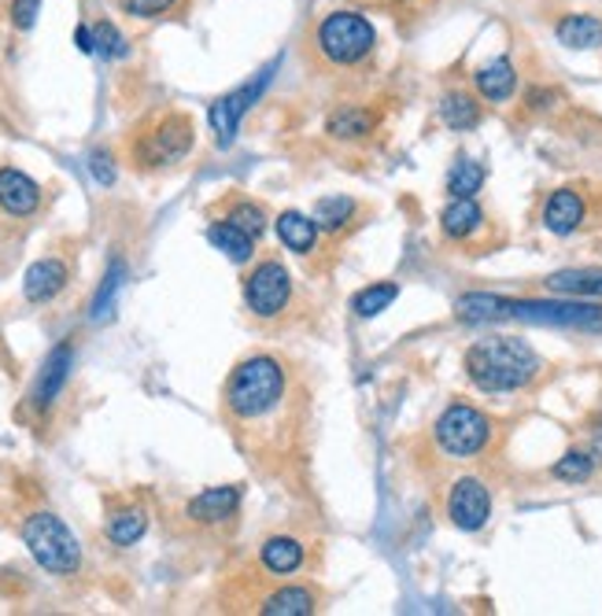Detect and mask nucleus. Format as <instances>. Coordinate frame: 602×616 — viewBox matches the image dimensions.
Wrapping results in <instances>:
<instances>
[{
    "mask_svg": "<svg viewBox=\"0 0 602 616\" xmlns=\"http://www.w3.org/2000/svg\"><path fill=\"white\" fill-rule=\"evenodd\" d=\"M174 4H178V0H118V8L134 19H159V15H167Z\"/></svg>",
    "mask_w": 602,
    "mask_h": 616,
    "instance_id": "72a5a7b5",
    "label": "nucleus"
},
{
    "mask_svg": "<svg viewBox=\"0 0 602 616\" xmlns=\"http://www.w3.org/2000/svg\"><path fill=\"white\" fill-rule=\"evenodd\" d=\"M273 226H278V240L292 251V255H311L322 233V229L314 226V218L300 215V211H281Z\"/></svg>",
    "mask_w": 602,
    "mask_h": 616,
    "instance_id": "4be33fe9",
    "label": "nucleus"
},
{
    "mask_svg": "<svg viewBox=\"0 0 602 616\" xmlns=\"http://www.w3.org/2000/svg\"><path fill=\"white\" fill-rule=\"evenodd\" d=\"M23 543L52 576H74L82 568V543L56 513H30L23 521Z\"/></svg>",
    "mask_w": 602,
    "mask_h": 616,
    "instance_id": "20e7f679",
    "label": "nucleus"
},
{
    "mask_svg": "<svg viewBox=\"0 0 602 616\" xmlns=\"http://www.w3.org/2000/svg\"><path fill=\"white\" fill-rule=\"evenodd\" d=\"M314 45L333 67H355L377 45V30L363 12H330L314 30Z\"/></svg>",
    "mask_w": 602,
    "mask_h": 616,
    "instance_id": "39448f33",
    "label": "nucleus"
},
{
    "mask_svg": "<svg viewBox=\"0 0 602 616\" xmlns=\"http://www.w3.org/2000/svg\"><path fill=\"white\" fill-rule=\"evenodd\" d=\"M229 222H233V226H240V229H245V233L248 237H262V233H267V215H262V207L259 203H251V200H240V203H233V207H229Z\"/></svg>",
    "mask_w": 602,
    "mask_h": 616,
    "instance_id": "7c9ffc66",
    "label": "nucleus"
},
{
    "mask_svg": "<svg viewBox=\"0 0 602 616\" xmlns=\"http://www.w3.org/2000/svg\"><path fill=\"white\" fill-rule=\"evenodd\" d=\"M145 532H148V513L141 505H123V510L107 516V539L115 546H134Z\"/></svg>",
    "mask_w": 602,
    "mask_h": 616,
    "instance_id": "cd10ccee",
    "label": "nucleus"
},
{
    "mask_svg": "<svg viewBox=\"0 0 602 616\" xmlns=\"http://www.w3.org/2000/svg\"><path fill=\"white\" fill-rule=\"evenodd\" d=\"M289 303H292V273L284 270L278 259L259 262V267L245 278V306L256 317H262V322L284 314Z\"/></svg>",
    "mask_w": 602,
    "mask_h": 616,
    "instance_id": "6e6552de",
    "label": "nucleus"
},
{
    "mask_svg": "<svg viewBox=\"0 0 602 616\" xmlns=\"http://www.w3.org/2000/svg\"><path fill=\"white\" fill-rule=\"evenodd\" d=\"M303 557H308V550H303V543L295 535H270L267 543L259 546L262 568L273 572V576H292V572H300Z\"/></svg>",
    "mask_w": 602,
    "mask_h": 616,
    "instance_id": "412c9836",
    "label": "nucleus"
},
{
    "mask_svg": "<svg viewBox=\"0 0 602 616\" xmlns=\"http://www.w3.org/2000/svg\"><path fill=\"white\" fill-rule=\"evenodd\" d=\"M90 170H93V178L101 181V185H112V181H115V167H112V156H104V152H93V159H90Z\"/></svg>",
    "mask_w": 602,
    "mask_h": 616,
    "instance_id": "c9c22d12",
    "label": "nucleus"
},
{
    "mask_svg": "<svg viewBox=\"0 0 602 616\" xmlns=\"http://www.w3.org/2000/svg\"><path fill=\"white\" fill-rule=\"evenodd\" d=\"M118 284H123V262H112V270H107L101 292H96V300H93V317H96V322H101L104 314H112V303H115Z\"/></svg>",
    "mask_w": 602,
    "mask_h": 616,
    "instance_id": "473e14b6",
    "label": "nucleus"
},
{
    "mask_svg": "<svg viewBox=\"0 0 602 616\" xmlns=\"http://www.w3.org/2000/svg\"><path fill=\"white\" fill-rule=\"evenodd\" d=\"M440 229L455 244H469L485 229V211H480L474 196H452V203L440 211Z\"/></svg>",
    "mask_w": 602,
    "mask_h": 616,
    "instance_id": "2eb2a0df",
    "label": "nucleus"
},
{
    "mask_svg": "<svg viewBox=\"0 0 602 616\" xmlns=\"http://www.w3.org/2000/svg\"><path fill=\"white\" fill-rule=\"evenodd\" d=\"M447 516L458 532H480L491 516V491L485 480L458 477L447 491Z\"/></svg>",
    "mask_w": 602,
    "mask_h": 616,
    "instance_id": "9d476101",
    "label": "nucleus"
},
{
    "mask_svg": "<svg viewBox=\"0 0 602 616\" xmlns=\"http://www.w3.org/2000/svg\"><path fill=\"white\" fill-rule=\"evenodd\" d=\"M355 215H359V203L352 196H322V200H314V211H311L314 226L325 229V233H341Z\"/></svg>",
    "mask_w": 602,
    "mask_h": 616,
    "instance_id": "bb28decb",
    "label": "nucleus"
},
{
    "mask_svg": "<svg viewBox=\"0 0 602 616\" xmlns=\"http://www.w3.org/2000/svg\"><path fill=\"white\" fill-rule=\"evenodd\" d=\"M455 314L463 322H532V325H573V328H599L602 325V306L580 303V300H502V295L488 292H469L455 303Z\"/></svg>",
    "mask_w": 602,
    "mask_h": 616,
    "instance_id": "f257e3e1",
    "label": "nucleus"
},
{
    "mask_svg": "<svg viewBox=\"0 0 602 616\" xmlns=\"http://www.w3.org/2000/svg\"><path fill=\"white\" fill-rule=\"evenodd\" d=\"M584 218H588V200L577 189H554L543 200V211H540L543 229L547 233H554V237L577 233V229L584 226Z\"/></svg>",
    "mask_w": 602,
    "mask_h": 616,
    "instance_id": "9b49d317",
    "label": "nucleus"
},
{
    "mask_svg": "<svg viewBox=\"0 0 602 616\" xmlns=\"http://www.w3.org/2000/svg\"><path fill=\"white\" fill-rule=\"evenodd\" d=\"M558 45L573 49V52H591L602 49V19L591 12H569L554 23Z\"/></svg>",
    "mask_w": 602,
    "mask_h": 616,
    "instance_id": "a211bd4d",
    "label": "nucleus"
},
{
    "mask_svg": "<svg viewBox=\"0 0 602 616\" xmlns=\"http://www.w3.org/2000/svg\"><path fill=\"white\" fill-rule=\"evenodd\" d=\"M433 436H436V447H440L447 458L469 461L488 450L491 436H496V425H491V417L485 410H477V406L452 403L440 417H436Z\"/></svg>",
    "mask_w": 602,
    "mask_h": 616,
    "instance_id": "423d86ee",
    "label": "nucleus"
},
{
    "mask_svg": "<svg viewBox=\"0 0 602 616\" xmlns=\"http://www.w3.org/2000/svg\"><path fill=\"white\" fill-rule=\"evenodd\" d=\"M240 510V488H233V483H226V488H207L200 491L196 499H189V505H185V516H189L193 524H226L229 516H237Z\"/></svg>",
    "mask_w": 602,
    "mask_h": 616,
    "instance_id": "f8f14e48",
    "label": "nucleus"
},
{
    "mask_svg": "<svg viewBox=\"0 0 602 616\" xmlns=\"http://www.w3.org/2000/svg\"><path fill=\"white\" fill-rule=\"evenodd\" d=\"M0 207L12 218H30L41 207V189L15 167H0Z\"/></svg>",
    "mask_w": 602,
    "mask_h": 616,
    "instance_id": "ddd939ff",
    "label": "nucleus"
},
{
    "mask_svg": "<svg viewBox=\"0 0 602 616\" xmlns=\"http://www.w3.org/2000/svg\"><path fill=\"white\" fill-rule=\"evenodd\" d=\"M71 366H74V351H71V344H60V347L49 351L45 366H41V377H38V384H34V395H30L38 410H49V406L60 399L63 384H68V377H71Z\"/></svg>",
    "mask_w": 602,
    "mask_h": 616,
    "instance_id": "4468645a",
    "label": "nucleus"
},
{
    "mask_svg": "<svg viewBox=\"0 0 602 616\" xmlns=\"http://www.w3.org/2000/svg\"><path fill=\"white\" fill-rule=\"evenodd\" d=\"M273 67L278 63H270V67H262L259 71V79H251L248 85H240V90L233 93H226V96H218V101L211 104V112H207V123H211L215 129V145L218 148H229L237 140V129H240V118L248 115V107L259 101L262 90L270 85L273 79Z\"/></svg>",
    "mask_w": 602,
    "mask_h": 616,
    "instance_id": "1a4fd4ad",
    "label": "nucleus"
},
{
    "mask_svg": "<svg viewBox=\"0 0 602 616\" xmlns=\"http://www.w3.org/2000/svg\"><path fill=\"white\" fill-rule=\"evenodd\" d=\"M41 15V0H12V27L30 30Z\"/></svg>",
    "mask_w": 602,
    "mask_h": 616,
    "instance_id": "f704fd0d",
    "label": "nucleus"
},
{
    "mask_svg": "<svg viewBox=\"0 0 602 616\" xmlns=\"http://www.w3.org/2000/svg\"><path fill=\"white\" fill-rule=\"evenodd\" d=\"M289 395V373L273 355H251L229 373L222 406L237 425H256L270 417Z\"/></svg>",
    "mask_w": 602,
    "mask_h": 616,
    "instance_id": "7ed1b4c3",
    "label": "nucleus"
},
{
    "mask_svg": "<svg viewBox=\"0 0 602 616\" xmlns=\"http://www.w3.org/2000/svg\"><path fill=\"white\" fill-rule=\"evenodd\" d=\"M374 129H377V115L359 104H341L330 118H325V134L333 140H347V145H352V140L374 137Z\"/></svg>",
    "mask_w": 602,
    "mask_h": 616,
    "instance_id": "aec40b11",
    "label": "nucleus"
},
{
    "mask_svg": "<svg viewBox=\"0 0 602 616\" xmlns=\"http://www.w3.org/2000/svg\"><path fill=\"white\" fill-rule=\"evenodd\" d=\"M68 267H63L60 259H41L34 262V267L27 270V278H23V295L30 303H49V300H56V295L68 289Z\"/></svg>",
    "mask_w": 602,
    "mask_h": 616,
    "instance_id": "6ab92c4d",
    "label": "nucleus"
},
{
    "mask_svg": "<svg viewBox=\"0 0 602 616\" xmlns=\"http://www.w3.org/2000/svg\"><path fill=\"white\" fill-rule=\"evenodd\" d=\"M314 609H319V594L311 587H281L259 605L262 616H311Z\"/></svg>",
    "mask_w": 602,
    "mask_h": 616,
    "instance_id": "5701e85b",
    "label": "nucleus"
},
{
    "mask_svg": "<svg viewBox=\"0 0 602 616\" xmlns=\"http://www.w3.org/2000/svg\"><path fill=\"white\" fill-rule=\"evenodd\" d=\"M466 377L485 395L521 391L543 373V358L518 336H488L477 340L463 358Z\"/></svg>",
    "mask_w": 602,
    "mask_h": 616,
    "instance_id": "f03ea898",
    "label": "nucleus"
},
{
    "mask_svg": "<svg viewBox=\"0 0 602 616\" xmlns=\"http://www.w3.org/2000/svg\"><path fill=\"white\" fill-rule=\"evenodd\" d=\"M543 289L551 295H565V300H602V270L599 267L558 270L551 278H543Z\"/></svg>",
    "mask_w": 602,
    "mask_h": 616,
    "instance_id": "f3484780",
    "label": "nucleus"
},
{
    "mask_svg": "<svg viewBox=\"0 0 602 616\" xmlns=\"http://www.w3.org/2000/svg\"><path fill=\"white\" fill-rule=\"evenodd\" d=\"M480 185H485V167L477 159H455V167L447 170V192L452 196H477Z\"/></svg>",
    "mask_w": 602,
    "mask_h": 616,
    "instance_id": "c85d7f7f",
    "label": "nucleus"
},
{
    "mask_svg": "<svg viewBox=\"0 0 602 616\" xmlns=\"http://www.w3.org/2000/svg\"><path fill=\"white\" fill-rule=\"evenodd\" d=\"M193 145H196L193 118L181 115V112H167L137 137L134 156H137L141 167H148V170L174 167V163H181L185 156H189Z\"/></svg>",
    "mask_w": 602,
    "mask_h": 616,
    "instance_id": "0eeeda50",
    "label": "nucleus"
},
{
    "mask_svg": "<svg viewBox=\"0 0 602 616\" xmlns=\"http://www.w3.org/2000/svg\"><path fill=\"white\" fill-rule=\"evenodd\" d=\"M440 123L447 129H455V134H466V129H474L480 123V104L474 93L466 90H452L444 93L440 101Z\"/></svg>",
    "mask_w": 602,
    "mask_h": 616,
    "instance_id": "b1692460",
    "label": "nucleus"
},
{
    "mask_svg": "<svg viewBox=\"0 0 602 616\" xmlns=\"http://www.w3.org/2000/svg\"><path fill=\"white\" fill-rule=\"evenodd\" d=\"M474 85L480 93V101L488 104H507L513 93H518V67L507 56H496L488 63H480L474 71Z\"/></svg>",
    "mask_w": 602,
    "mask_h": 616,
    "instance_id": "dca6fc26",
    "label": "nucleus"
},
{
    "mask_svg": "<svg viewBox=\"0 0 602 616\" xmlns=\"http://www.w3.org/2000/svg\"><path fill=\"white\" fill-rule=\"evenodd\" d=\"M396 295H399V284H392V281L370 284V289H363L352 300V311L359 317H377L381 311H388V306L396 303Z\"/></svg>",
    "mask_w": 602,
    "mask_h": 616,
    "instance_id": "c756f323",
    "label": "nucleus"
},
{
    "mask_svg": "<svg viewBox=\"0 0 602 616\" xmlns=\"http://www.w3.org/2000/svg\"><path fill=\"white\" fill-rule=\"evenodd\" d=\"M599 461H602L599 447H573L569 455H562L551 466V477L565 480V483H584V480H591V472L599 469Z\"/></svg>",
    "mask_w": 602,
    "mask_h": 616,
    "instance_id": "393cba45",
    "label": "nucleus"
},
{
    "mask_svg": "<svg viewBox=\"0 0 602 616\" xmlns=\"http://www.w3.org/2000/svg\"><path fill=\"white\" fill-rule=\"evenodd\" d=\"M93 41H96V52H101L104 60H123L129 52L126 38L118 34V27L107 23V19H101V23L93 27Z\"/></svg>",
    "mask_w": 602,
    "mask_h": 616,
    "instance_id": "2f4dec72",
    "label": "nucleus"
},
{
    "mask_svg": "<svg viewBox=\"0 0 602 616\" xmlns=\"http://www.w3.org/2000/svg\"><path fill=\"white\" fill-rule=\"evenodd\" d=\"M207 240L222 251V255H229L233 262H248L251 251H256V237H248L245 229L233 226L229 218H222V222H211V229H207Z\"/></svg>",
    "mask_w": 602,
    "mask_h": 616,
    "instance_id": "a878e982",
    "label": "nucleus"
},
{
    "mask_svg": "<svg viewBox=\"0 0 602 616\" xmlns=\"http://www.w3.org/2000/svg\"><path fill=\"white\" fill-rule=\"evenodd\" d=\"M74 45H79V52H85V56H90V52H96L93 27H79V30H74Z\"/></svg>",
    "mask_w": 602,
    "mask_h": 616,
    "instance_id": "e433bc0d",
    "label": "nucleus"
}]
</instances>
